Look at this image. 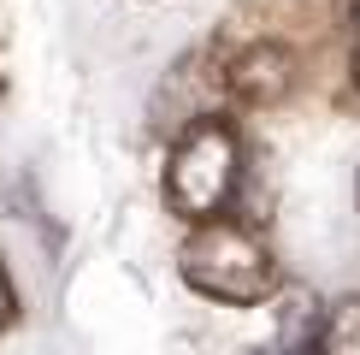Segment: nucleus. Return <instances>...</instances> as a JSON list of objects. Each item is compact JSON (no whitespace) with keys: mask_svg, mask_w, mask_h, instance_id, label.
<instances>
[{"mask_svg":"<svg viewBox=\"0 0 360 355\" xmlns=\"http://www.w3.org/2000/svg\"><path fill=\"white\" fill-rule=\"evenodd\" d=\"M177 273L189 278L201 296L213 302H266L278 285V266H272V249L260 243L248 225H231V219H207V225L189 231L184 255H177Z\"/></svg>","mask_w":360,"mask_h":355,"instance_id":"f257e3e1","label":"nucleus"},{"mask_svg":"<svg viewBox=\"0 0 360 355\" xmlns=\"http://www.w3.org/2000/svg\"><path fill=\"white\" fill-rule=\"evenodd\" d=\"M236 166H243V148H236L231 125L195 118L166 154V207L177 219H195V225L219 219L236 189Z\"/></svg>","mask_w":360,"mask_h":355,"instance_id":"f03ea898","label":"nucleus"},{"mask_svg":"<svg viewBox=\"0 0 360 355\" xmlns=\"http://www.w3.org/2000/svg\"><path fill=\"white\" fill-rule=\"evenodd\" d=\"M354 83H360V48H354Z\"/></svg>","mask_w":360,"mask_h":355,"instance_id":"423d86ee","label":"nucleus"},{"mask_svg":"<svg viewBox=\"0 0 360 355\" xmlns=\"http://www.w3.org/2000/svg\"><path fill=\"white\" fill-rule=\"evenodd\" d=\"M290 83H295V59L283 54L278 42H260V48H248L231 66V95L248 101V107H272V101H283Z\"/></svg>","mask_w":360,"mask_h":355,"instance_id":"7ed1b4c3","label":"nucleus"},{"mask_svg":"<svg viewBox=\"0 0 360 355\" xmlns=\"http://www.w3.org/2000/svg\"><path fill=\"white\" fill-rule=\"evenodd\" d=\"M354 201H360V178H354Z\"/></svg>","mask_w":360,"mask_h":355,"instance_id":"0eeeda50","label":"nucleus"},{"mask_svg":"<svg viewBox=\"0 0 360 355\" xmlns=\"http://www.w3.org/2000/svg\"><path fill=\"white\" fill-rule=\"evenodd\" d=\"M12 320V278H6V266H0V325Z\"/></svg>","mask_w":360,"mask_h":355,"instance_id":"39448f33","label":"nucleus"},{"mask_svg":"<svg viewBox=\"0 0 360 355\" xmlns=\"http://www.w3.org/2000/svg\"><path fill=\"white\" fill-rule=\"evenodd\" d=\"M319 355H360V296H342L331 314H325Z\"/></svg>","mask_w":360,"mask_h":355,"instance_id":"20e7f679","label":"nucleus"}]
</instances>
